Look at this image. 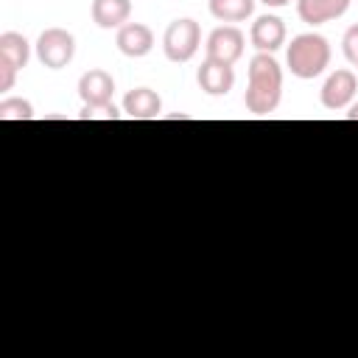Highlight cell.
Wrapping results in <instances>:
<instances>
[{"instance_id":"cell-1","label":"cell","mask_w":358,"mask_h":358,"mask_svg":"<svg viewBox=\"0 0 358 358\" xmlns=\"http://www.w3.org/2000/svg\"><path fill=\"white\" fill-rule=\"evenodd\" d=\"M282 98V67L271 53H255L249 62V81L243 103L252 115H268L280 106Z\"/></svg>"},{"instance_id":"cell-2","label":"cell","mask_w":358,"mask_h":358,"mask_svg":"<svg viewBox=\"0 0 358 358\" xmlns=\"http://www.w3.org/2000/svg\"><path fill=\"white\" fill-rule=\"evenodd\" d=\"M285 62L296 78H316L330 64V45L322 34H313V31L299 34L291 39V45L285 50Z\"/></svg>"},{"instance_id":"cell-3","label":"cell","mask_w":358,"mask_h":358,"mask_svg":"<svg viewBox=\"0 0 358 358\" xmlns=\"http://www.w3.org/2000/svg\"><path fill=\"white\" fill-rule=\"evenodd\" d=\"M201 45V28L196 20L190 17H182V20H173L165 34H162V50H165V59L182 64V62H190L196 56Z\"/></svg>"},{"instance_id":"cell-4","label":"cell","mask_w":358,"mask_h":358,"mask_svg":"<svg viewBox=\"0 0 358 358\" xmlns=\"http://www.w3.org/2000/svg\"><path fill=\"white\" fill-rule=\"evenodd\" d=\"M76 56V36L64 28H45L36 39V59L50 67V70H62L73 62Z\"/></svg>"},{"instance_id":"cell-5","label":"cell","mask_w":358,"mask_h":358,"mask_svg":"<svg viewBox=\"0 0 358 358\" xmlns=\"http://www.w3.org/2000/svg\"><path fill=\"white\" fill-rule=\"evenodd\" d=\"M243 31L235 28V25H221L215 28L210 36H207V59H215V62H224V64H235L241 56H243Z\"/></svg>"},{"instance_id":"cell-6","label":"cell","mask_w":358,"mask_h":358,"mask_svg":"<svg viewBox=\"0 0 358 358\" xmlns=\"http://www.w3.org/2000/svg\"><path fill=\"white\" fill-rule=\"evenodd\" d=\"M355 90H358V78L352 70H336L327 76V81L322 84L319 90V98H322V106L324 109H344L350 106V101L355 98Z\"/></svg>"},{"instance_id":"cell-7","label":"cell","mask_w":358,"mask_h":358,"mask_svg":"<svg viewBox=\"0 0 358 358\" xmlns=\"http://www.w3.org/2000/svg\"><path fill=\"white\" fill-rule=\"evenodd\" d=\"M249 39H252L257 53H274L285 45V22L274 14H263L252 22Z\"/></svg>"},{"instance_id":"cell-8","label":"cell","mask_w":358,"mask_h":358,"mask_svg":"<svg viewBox=\"0 0 358 358\" xmlns=\"http://www.w3.org/2000/svg\"><path fill=\"white\" fill-rule=\"evenodd\" d=\"M115 45L123 56L129 59H143L151 53L154 48V31L143 22H126L117 28V36H115Z\"/></svg>"},{"instance_id":"cell-9","label":"cell","mask_w":358,"mask_h":358,"mask_svg":"<svg viewBox=\"0 0 358 358\" xmlns=\"http://www.w3.org/2000/svg\"><path fill=\"white\" fill-rule=\"evenodd\" d=\"M196 81L207 95L218 98V95H227L235 87V70H232V64H224V62H215V59H204L199 73H196Z\"/></svg>"},{"instance_id":"cell-10","label":"cell","mask_w":358,"mask_h":358,"mask_svg":"<svg viewBox=\"0 0 358 358\" xmlns=\"http://www.w3.org/2000/svg\"><path fill=\"white\" fill-rule=\"evenodd\" d=\"M162 112V98L151 87H134L123 98V115L131 120H154Z\"/></svg>"},{"instance_id":"cell-11","label":"cell","mask_w":358,"mask_h":358,"mask_svg":"<svg viewBox=\"0 0 358 358\" xmlns=\"http://www.w3.org/2000/svg\"><path fill=\"white\" fill-rule=\"evenodd\" d=\"M78 95L84 103H106L115 95V78L106 70H87L78 78Z\"/></svg>"},{"instance_id":"cell-12","label":"cell","mask_w":358,"mask_h":358,"mask_svg":"<svg viewBox=\"0 0 358 358\" xmlns=\"http://www.w3.org/2000/svg\"><path fill=\"white\" fill-rule=\"evenodd\" d=\"M347 8H350V0H296V14L308 25L338 20Z\"/></svg>"},{"instance_id":"cell-13","label":"cell","mask_w":358,"mask_h":358,"mask_svg":"<svg viewBox=\"0 0 358 358\" xmlns=\"http://www.w3.org/2000/svg\"><path fill=\"white\" fill-rule=\"evenodd\" d=\"M131 17V0H92V22L98 28H120Z\"/></svg>"},{"instance_id":"cell-14","label":"cell","mask_w":358,"mask_h":358,"mask_svg":"<svg viewBox=\"0 0 358 358\" xmlns=\"http://www.w3.org/2000/svg\"><path fill=\"white\" fill-rule=\"evenodd\" d=\"M0 59L8 62V64H14L17 70H22V67L28 64V59H31V45H28V39H25L22 34H17V31L0 34Z\"/></svg>"},{"instance_id":"cell-15","label":"cell","mask_w":358,"mask_h":358,"mask_svg":"<svg viewBox=\"0 0 358 358\" xmlns=\"http://www.w3.org/2000/svg\"><path fill=\"white\" fill-rule=\"evenodd\" d=\"M252 11L255 0H210V14L221 22H243Z\"/></svg>"},{"instance_id":"cell-16","label":"cell","mask_w":358,"mask_h":358,"mask_svg":"<svg viewBox=\"0 0 358 358\" xmlns=\"http://www.w3.org/2000/svg\"><path fill=\"white\" fill-rule=\"evenodd\" d=\"M34 106L25 98H6L0 101V120H31Z\"/></svg>"},{"instance_id":"cell-17","label":"cell","mask_w":358,"mask_h":358,"mask_svg":"<svg viewBox=\"0 0 358 358\" xmlns=\"http://www.w3.org/2000/svg\"><path fill=\"white\" fill-rule=\"evenodd\" d=\"M120 115L123 112L112 101H106V103H84V109L78 112L81 120H120Z\"/></svg>"},{"instance_id":"cell-18","label":"cell","mask_w":358,"mask_h":358,"mask_svg":"<svg viewBox=\"0 0 358 358\" xmlns=\"http://www.w3.org/2000/svg\"><path fill=\"white\" fill-rule=\"evenodd\" d=\"M341 50H344V56H347L352 64H358V22L344 31V36H341Z\"/></svg>"},{"instance_id":"cell-19","label":"cell","mask_w":358,"mask_h":358,"mask_svg":"<svg viewBox=\"0 0 358 358\" xmlns=\"http://www.w3.org/2000/svg\"><path fill=\"white\" fill-rule=\"evenodd\" d=\"M17 73H20V70H17L14 64H8V62H3V59H0V90H3V92L14 87Z\"/></svg>"},{"instance_id":"cell-20","label":"cell","mask_w":358,"mask_h":358,"mask_svg":"<svg viewBox=\"0 0 358 358\" xmlns=\"http://www.w3.org/2000/svg\"><path fill=\"white\" fill-rule=\"evenodd\" d=\"M260 3H266L268 8H282V6H288L291 0H260Z\"/></svg>"},{"instance_id":"cell-21","label":"cell","mask_w":358,"mask_h":358,"mask_svg":"<svg viewBox=\"0 0 358 358\" xmlns=\"http://www.w3.org/2000/svg\"><path fill=\"white\" fill-rule=\"evenodd\" d=\"M347 120H358V101L350 106V112H347Z\"/></svg>"}]
</instances>
